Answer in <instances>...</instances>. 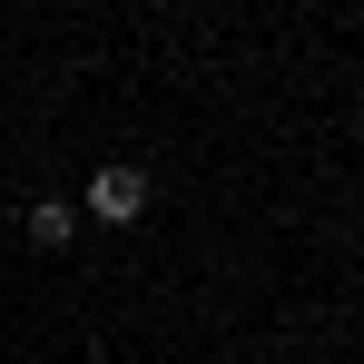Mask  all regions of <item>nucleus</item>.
<instances>
[{
    "label": "nucleus",
    "mask_w": 364,
    "mask_h": 364,
    "mask_svg": "<svg viewBox=\"0 0 364 364\" xmlns=\"http://www.w3.org/2000/svg\"><path fill=\"white\" fill-rule=\"evenodd\" d=\"M89 217H99V227H138V217H148V168H138V158H109V168L89 178Z\"/></svg>",
    "instance_id": "f257e3e1"
},
{
    "label": "nucleus",
    "mask_w": 364,
    "mask_h": 364,
    "mask_svg": "<svg viewBox=\"0 0 364 364\" xmlns=\"http://www.w3.org/2000/svg\"><path fill=\"white\" fill-rule=\"evenodd\" d=\"M69 237H79V207H69V197H40V207H30V246H40V256H60Z\"/></svg>",
    "instance_id": "f03ea898"
}]
</instances>
